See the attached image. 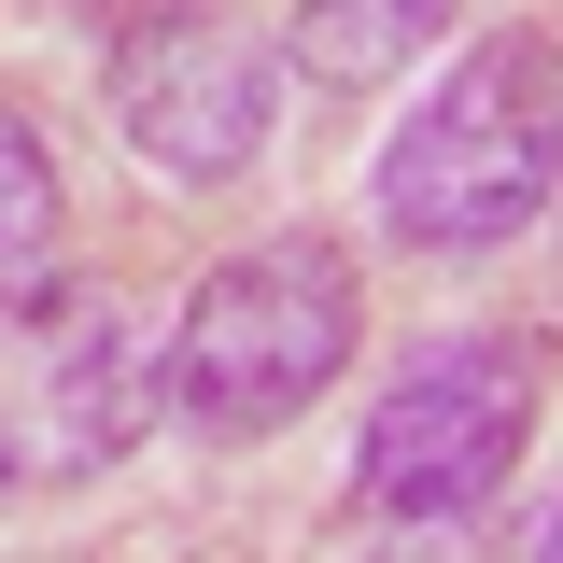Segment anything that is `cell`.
Listing matches in <instances>:
<instances>
[{"label":"cell","instance_id":"cell-3","mask_svg":"<svg viewBox=\"0 0 563 563\" xmlns=\"http://www.w3.org/2000/svg\"><path fill=\"white\" fill-rule=\"evenodd\" d=\"M169 409V352L99 282H0V493H70L128 465Z\"/></svg>","mask_w":563,"mask_h":563},{"label":"cell","instance_id":"cell-6","mask_svg":"<svg viewBox=\"0 0 563 563\" xmlns=\"http://www.w3.org/2000/svg\"><path fill=\"white\" fill-rule=\"evenodd\" d=\"M451 14H465V0H296V14H282V57L310 70V85H380V70H409Z\"/></svg>","mask_w":563,"mask_h":563},{"label":"cell","instance_id":"cell-4","mask_svg":"<svg viewBox=\"0 0 563 563\" xmlns=\"http://www.w3.org/2000/svg\"><path fill=\"white\" fill-rule=\"evenodd\" d=\"M536 395H550V352L507 339V324H465V339H422L395 366V395L352 437V507L395 536V521H479L493 493L521 479V437H536Z\"/></svg>","mask_w":563,"mask_h":563},{"label":"cell","instance_id":"cell-7","mask_svg":"<svg viewBox=\"0 0 563 563\" xmlns=\"http://www.w3.org/2000/svg\"><path fill=\"white\" fill-rule=\"evenodd\" d=\"M57 254V141L0 99V282H29Z\"/></svg>","mask_w":563,"mask_h":563},{"label":"cell","instance_id":"cell-9","mask_svg":"<svg viewBox=\"0 0 563 563\" xmlns=\"http://www.w3.org/2000/svg\"><path fill=\"white\" fill-rule=\"evenodd\" d=\"M521 563H563V507H550V521H536V536H521Z\"/></svg>","mask_w":563,"mask_h":563},{"label":"cell","instance_id":"cell-2","mask_svg":"<svg viewBox=\"0 0 563 563\" xmlns=\"http://www.w3.org/2000/svg\"><path fill=\"white\" fill-rule=\"evenodd\" d=\"M352 339H366V296H352L339 240H254L184 296L169 324V409L211 437H268L310 395H339Z\"/></svg>","mask_w":563,"mask_h":563},{"label":"cell","instance_id":"cell-1","mask_svg":"<svg viewBox=\"0 0 563 563\" xmlns=\"http://www.w3.org/2000/svg\"><path fill=\"white\" fill-rule=\"evenodd\" d=\"M550 43L536 29H493L465 57L422 85L395 141H380V169H366V198L380 225L409 240V254H507L536 211H550Z\"/></svg>","mask_w":563,"mask_h":563},{"label":"cell","instance_id":"cell-10","mask_svg":"<svg viewBox=\"0 0 563 563\" xmlns=\"http://www.w3.org/2000/svg\"><path fill=\"white\" fill-rule=\"evenodd\" d=\"M550 155H563V85H550ZM550 211H563V169H550Z\"/></svg>","mask_w":563,"mask_h":563},{"label":"cell","instance_id":"cell-5","mask_svg":"<svg viewBox=\"0 0 563 563\" xmlns=\"http://www.w3.org/2000/svg\"><path fill=\"white\" fill-rule=\"evenodd\" d=\"M99 85H113L128 155L155 184H184V198L240 184L268 155V128H282V43L254 14H225V0H155V14H128Z\"/></svg>","mask_w":563,"mask_h":563},{"label":"cell","instance_id":"cell-8","mask_svg":"<svg viewBox=\"0 0 563 563\" xmlns=\"http://www.w3.org/2000/svg\"><path fill=\"white\" fill-rule=\"evenodd\" d=\"M380 563H493V550H479V521H395ZM507 563H521V550H507Z\"/></svg>","mask_w":563,"mask_h":563}]
</instances>
